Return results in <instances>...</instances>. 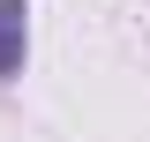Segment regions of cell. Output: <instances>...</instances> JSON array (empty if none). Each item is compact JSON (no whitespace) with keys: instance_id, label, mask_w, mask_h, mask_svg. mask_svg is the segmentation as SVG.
Returning <instances> with one entry per match:
<instances>
[{"instance_id":"cell-1","label":"cell","mask_w":150,"mask_h":142,"mask_svg":"<svg viewBox=\"0 0 150 142\" xmlns=\"http://www.w3.org/2000/svg\"><path fill=\"white\" fill-rule=\"evenodd\" d=\"M23 45H30V0H0V82L23 75Z\"/></svg>"}]
</instances>
